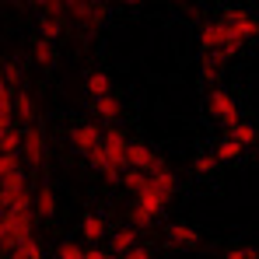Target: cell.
I'll use <instances>...</instances> for the list:
<instances>
[{
    "label": "cell",
    "mask_w": 259,
    "mask_h": 259,
    "mask_svg": "<svg viewBox=\"0 0 259 259\" xmlns=\"http://www.w3.org/2000/svg\"><path fill=\"white\" fill-rule=\"evenodd\" d=\"M35 60H39L42 67H49V63L56 60V53H53V46H49V39H39V42H35Z\"/></svg>",
    "instance_id": "25"
},
{
    "label": "cell",
    "mask_w": 259,
    "mask_h": 259,
    "mask_svg": "<svg viewBox=\"0 0 259 259\" xmlns=\"http://www.w3.org/2000/svg\"><path fill=\"white\" fill-rule=\"evenodd\" d=\"M112 249H116V256H130V252L137 249V231H133V228H123V231H116V238H112Z\"/></svg>",
    "instance_id": "11"
},
{
    "label": "cell",
    "mask_w": 259,
    "mask_h": 259,
    "mask_svg": "<svg viewBox=\"0 0 259 259\" xmlns=\"http://www.w3.org/2000/svg\"><path fill=\"white\" fill-rule=\"evenodd\" d=\"M25 133V158H28V165L32 168H39L46 161V140H42V130H35V126H28V130H21Z\"/></svg>",
    "instance_id": "8"
},
{
    "label": "cell",
    "mask_w": 259,
    "mask_h": 259,
    "mask_svg": "<svg viewBox=\"0 0 259 259\" xmlns=\"http://www.w3.org/2000/svg\"><path fill=\"white\" fill-rule=\"evenodd\" d=\"M228 137H231L235 144H242V147H245V144H252V140H256V130L249 126V123H235V126H228Z\"/></svg>",
    "instance_id": "19"
},
{
    "label": "cell",
    "mask_w": 259,
    "mask_h": 259,
    "mask_svg": "<svg viewBox=\"0 0 259 259\" xmlns=\"http://www.w3.org/2000/svg\"><path fill=\"white\" fill-rule=\"evenodd\" d=\"M214 165H217V158H210V154H200V158H196V172L200 175H210Z\"/></svg>",
    "instance_id": "30"
},
{
    "label": "cell",
    "mask_w": 259,
    "mask_h": 259,
    "mask_svg": "<svg viewBox=\"0 0 259 259\" xmlns=\"http://www.w3.org/2000/svg\"><path fill=\"white\" fill-rule=\"evenodd\" d=\"M14 252H21L25 259H42V249H39V242H35V238H28V242H25V245H18Z\"/></svg>",
    "instance_id": "28"
},
{
    "label": "cell",
    "mask_w": 259,
    "mask_h": 259,
    "mask_svg": "<svg viewBox=\"0 0 259 259\" xmlns=\"http://www.w3.org/2000/svg\"><path fill=\"white\" fill-rule=\"evenodd\" d=\"M95 116H98V119H109V123H112V119H119V102H116L112 95L98 98V102H95Z\"/></svg>",
    "instance_id": "13"
},
{
    "label": "cell",
    "mask_w": 259,
    "mask_h": 259,
    "mask_svg": "<svg viewBox=\"0 0 259 259\" xmlns=\"http://www.w3.org/2000/svg\"><path fill=\"white\" fill-rule=\"evenodd\" d=\"M67 11H70V7L60 4V0H46V4H42V18H63Z\"/></svg>",
    "instance_id": "27"
},
{
    "label": "cell",
    "mask_w": 259,
    "mask_h": 259,
    "mask_svg": "<svg viewBox=\"0 0 259 259\" xmlns=\"http://www.w3.org/2000/svg\"><path fill=\"white\" fill-rule=\"evenodd\" d=\"M35 210L42 217H53V210H56V200H53V189L42 182V189H39V196H35Z\"/></svg>",
    "instance_id": "17"
},
{
    "label": "cell",
    "mask_w": 259,
    "mask_h": 259,
    "mask_svg": "<svg viewBox=\"0 0 259 259\" xmlns=\"http://www.w3.org/2000/svg\"><path fill=\"white\" fill-rule=\"evenodd\" d=\"M224 259H256V252H252V249H228Z\"/></svg>",
    "instance_id": "32"
},
{
    "label": "cell",
    "mask_w": 259,
    "mask_h": 259,
    "mask_svg": "<svg viewBox=\"0 0 259 259\" xmlns=\"http://www.w3.org/2000/svg\"><path fill=\"white\" fill-rule=\"evenodd\" d=\"M39 32H42V39H56L63 32V18H42L39 21Z\"/></svg>",
    "instance_id": "22"
},
{
    "label": "cell",
    "mask_w": 259,
    "mask_h": 259,
    "mask_svg": "<svg viewBox=\"0 0 259 259\" xmlns=\"http://www.w3.org/2000/svg\"><path fill=\"white\" fill-rule=\"evenodd\" d=\"M224 25L231 28V35H235L238 42L256 39V35H259V18H252L249 11H231V14L224 18Z\"/></svg>",
    "instance_id": "3"
},
{
    "label": "cell",
    "mask_w": 259,
    "mask_h": 259,
    "mask_svg": "<svg viewBox=\"0 0 259 259\" xmlns=\"http://www.w3.org/2000/svg\"><path fill=\"white\" fill-rule=\"evenodd\" d=\"M238 154H242V144H235V140L228 137V140H221V144H217V154H214V158L231 161V158H238Z\"/></svg>",
    "instance_id": "21"
},
{
    "label": "cell",
    "mask_w": 259,
    "mask_h": 259,
    "mask_svg": "<svg viewBox=\"0 0 259 259\" xmlns=\"http://www.w3.org/2000/svg\"><path fill=\"white\" fill-rule=\"evenodd\" d=\"M221 67H224V56H207L203 60V81H217L221 77Z\"/></svg>",
    "instance_id": "23"
},
{
    "label": "cell",
    "mask_w": 259,
    "mask_h": 259,
    "mask_svg": "<svg viewBox=\"0 0 259 259\" xmlns=\"http://www.w3.org/2000/svg\"><path fill=\"white\" fill-rule=\"evenodd\" d=\"M123 182H126V189H133V193H144L147 189V182H151V175L137 172V168H130L126 175H123Z\"/></svg>",
    "instance_id": "20"
},
{
    "label": "cell",
    "mask_w": 259,
    "mask_h": 259,
    "mask_svg": "<svg viewBox=\"0 0 259 259\" xmlns=\"http://www.w3.org/2000/svg\"><path fill=\"white\" fill-rule=\"evenodd\" d=\"M18 116H21L25 123H32V119H35V105H32V98H28L25 91H18Z\"/></svg>",
    "instance_id": "24"
},
{
    "label": "cell",
    "mask_w": 259,
    "mask_h": 259,
    "mask_svg": "<svg viewBox=\"0 0 259 259\" xmlns=\"http://www.w3.org/2000/svg\"><path fill=\"white\" fill-rule=\"evenodd\" d=\"M88 91H91V98L98 102V98H105L109 95V77L102 74V70H95L91 77H88Z\"/></svg>",
    "instance_id": "18"
},
{
    "label": "cell",
    "mask_w": 259,
    "mask_h": 259,
    "mask_svg": "<svg viewBox=\"0 0 259 259\" xmlns=\"http://www.w3.org/2000/svg\"><path fill=\"white\" fill-rule=\"evenodd\" d=\"M133 207H140L144 214L158 217V214H161V207H165V196L154 189V182H147V189H144V193H137V203H133Z\"/></svg>",
    "instance_id": "9"
},
{
    "label": "cell",
    "mask_w": 259,
    "mask_h": 259,
    "mask_svg": "<svg viewBox=\"0 0 259 259\" xmlns=\"http://www.w3.org/2000/svg\"><path fill=\"white\" fill-rule=\"evenodd\" d=\"M200 46H203L207 56H224V60H231L242 49V42L231 35V28L224 21H207L203 32H200Z\"/></svg>",
    "instance_id": "1"
},
{
    "label": "cell",
    "mask_w": 259,
    "mask_h": 259,
    "mask_svg": "<svg viewBox=\"0 0 259 259\" xmlns=\"http://www.w3.org/2000/svg\"><path fill=\"white\" fill-rule=\"evenodd\" d=\"M88 161H91V165H95V168H98V172L105 175V179H116V175H119V168H116V165H112V158H109V154H105V147H98V151H95V154H91V158H88Z\"/></svg>",
    "instance_id": "12"
},
{
    "label": "cell",
    "mask_w": 259,
    "mask_h": 259,
    "mask_svg": "<svg viewBox=\"0 0 259 259\" xmlns=\"http://www.w3.org/2000/svg\"><path fill=\"white\" fill-rule=\"evenodd\" d=\"M126 259H151V252H147V249H140V245H137V249H133V252H130Z\"/></svg>",
    "instance_id": "34"
},
{
    "label": "cell",
    "mask_w": 259,
    "mask_h": 259,
    "mask_svg": "<svg viewBox=\"0 0 259 259\" xmlns=\"http://www.w3.org/2000/svg\"><path fill=\"white\" fill-rule=\"evenodd\" d=\"M168 238H172L175 245H196V242H200V235H196L193 228H186V224H172V228H168Z\"/></svg>",
    "instance_id": "15"
},
{
    "label": "cell",
    "mask_w": 259,
    "mask_h": 259,
    "mask_svg": "<svg viewBox=\"0 0 259 259\" xmlns=\"http://www.w3.org/2000/svg\"><path fill=\"white\" fill-rule=\"evenodd\" d=\"M60 259H88V256L74 245V242H63V245H60Z\"/></svg>",
    "instance_id": "29"
},
{
    "label": "cell",
    "mask_w": 259,
    "mask_h": 259,
    "mask_svg": "<svg viewBox=\"0 0 259 259\" xmlns=\"http://www.w3.org/2000/svg\"><path fill=\"white\" fill-rule=\"evenodd\" d=\"M210 116H217L221 123H228V126H235V123H242L238 119V105H235V98L228 95V91H210Z\"/></svg>",
    "instance_id": "6"
},
{
    "label": "cell",
    "mask_w": 259,
    "mask_h": 259,
    "mask_svg": "<svg viewBox=\"0 0 259 259\" xmlns=\"http://www.w3.org/2000/svg\"><path fill=\"white\" fill-rule=\"evenodd\" d=\"M151 182H154V189L165 196V200H172V193H175V175L168 172V168H161V172H154L151 175Z\"/></svg>",
    "instance_id": "14"
},
{
    "label": "cell",
    "mask_w": 259,
    "mask_h": 259,
    "mask_svg": "<svg viewBox=\"0 0 259 259\" xmlns=\"http://www.w3.org/2000/svg\"><path fill=\"white\" fill-rule=\"evenodd\" d=\"M130 168H137V172H144V175H154V172L165 168V161H161L154 151H147L144 144H130Z\"/></svg>",
    "instance_id": "5"
},
{
    "label": "cell",
    "mask_w": 259,
    "mask_h": 259,
    "mask_svg": "<svg viewBox=\"0 0 259 259\" xmlns=\"http://www.w3.org/2000/svg\"><path fill=\"white\" fill-rule=\"evenodd\" d=\"M81 228H84V238L88 242H91V245H98V238H102V235H105V221H102V217H84V224H81Z\"/></svg>",
    "instance_id": "16"
},
{
    "label": "cell",
    "mask_w": 259,
    "mask_h": 259,
    "mask_svg": "<svg viewBox=\"0 0 259 259\" xmlns=\"http://www.w3.org/2000/svg\"><path fill=\"white\" fill-rule=\"evenodd\" d=\"M0 238H4V249L14 252L18 245H25L32 235V214H18V210H4V228H0Z\"/></svg>",
    "instance_id": "2"
},
{
    "label": "cell",
    "mask_w": 259,
    "mask_h": 259,
    "mask_svg": "<svg viewBox=\"0 0 259 259\" xmlns=\"http://www.w3.org/2000/svg\"><path fill=\"white\" fill-rule=\"evenodd\" d=\"M70 144H74V147H77L81 154H88V158H91V154H95V151H98V147L105 144V133L95 126V123H81V126L74 130Z\"/></svg>",
    "instance_id": "4"
},
{
    "label": "cell",
    "mask_w": 259,
    "mask_h": 259,
    "mask_svg": "<svg viewBox=\"0 0 259 259\" xmlns=\"http://www.w3.org/2000/svg\"><path fill=\"white\" fill-rule=\"evenodd\" d=\"M102 147H105V154L112 158L116 168H130V144L119 130H105V144Z\"/></svg>",
    "instance_id": "7"
},
{
    "label": "cell",
    "mask_w": 259,
    "mask_h": 259,
    "mask_svg": "<svg viewBox=\"0 0 259 259\" xmlns=\"http://www.w3.org/2000/svg\"><path fill=\"white\" fill-rule=\"evenodd\" d=\"M130 217H133V224H137V228H151V224H154V217L144 214L140 207H133V210H130Z\"/></svg>",
    "instance_id": "31"
},
{
    "label": "cell",
    "mask_w": 259,
    "mask_h": 259,
    "mask_svg": "<svg viewBox=\"0 0 259 259\" xmlns=\"http://www.w3.org/2000/svg\"><path fill=\"white\" fill-rule=\"evenodd\" d=\"M4 84H7V88H18V84H21V70H18V63H14V60H7V63H4Z\"/></svg>",
    "instance_id": "26"
},
{
    "label": "cell",
    "mask_w": 259,
    "mask_h": 259,
    "mask_svg": "<svg viewBox=\"0 0 259 259\" xmlns=\"http://www.w3.org/2000/svg\"><path fill=\"white\" fill-rule=\"evenodd\" d=\"M84 256H88V259H116V256H112V252H102L98 245H91V249H88Z\"/></svg>",
    "instance_id": "33"
},
{
    "label": "cell",
    "mask_w": 259,
    "mask_h": 259,
    "mask_svg": "<svg viewBox=\"0 0 259 259\" xmlns=\"http://www.w3.org/2000/svg\"><path fill=\"white\" fill-rule=\"evenodd\" d=\"M70 18H77V21H84V25H102L105 7H102V4H84V0H77V4H70Z\"/></svg>",
    "instance_id": "10"
},
{
    "label": "cell",
    "mask_w": 259,
    "mask_h": 259,
    "mask_svg": "<svg viewBox=\"0 0 259 259\" xmlns=\"http://www.w3.org/2000/svg\"><path fill=\"white\" fill-rule=\"evenodd\" d=\"M7 259H25V256H21V252H11V256H7Z\"/></svg>",
    "instance_id": "35"
}]
</instances>
